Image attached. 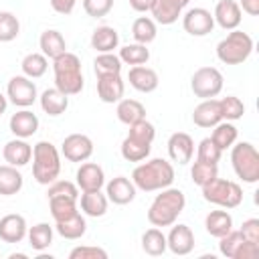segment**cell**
<instances>
[{
    "mask_svg": "<svg viewBox=\"0 0 259 259\" xmlns=\"http://www.w3.org/2000/svg\"><path fill=\"white\" fill-rule=\"evenodd\" d=\"M123 91H125V83L121 79V73L97 77V95L103 103H117L123 97Z\"/></svg>",
    "mask_w": 259,
    "mask_h": 259,
    "instance_id": "cell-15",
    "label": "cell"
},
{
    "mask_svg": "<svg viewBox=\"0 0 259 259\" xmlns=\"http://www.w3.org/2000/svg\"><path fill=\"white\" fill-rule=\"evenodd\" d=\"M223 156V150L210 140V138H204L198 142V148H196V160L200 162H210V164H217Z\"/></svg>",
    "mask_w": 259,
    "mask_h": 259,
    "instance_id": "cell-44",
    "label": "cell"
},
{
    "mask_svg": "<svg viewBox=\"0 0 259 259\" xmlns=\"http://www.w3.org/2000/svg\"><path fill=\"white\" fill-rule=\"evenodd\" d=\"M186 206V196L180 188L166 186L156 194L154 202L148 208V221L154 227H172L178 219V214Z\"/></svg>",
    "mask_w": 259,
    "mask_h": 259,
    "instance_id": "cell-2",
    "label": "cell"
},
{
    "mask_svg": "<svg viewBox=\"0 0 259 259\" xmlns=\"http://www.w3.org/2000/svg\"><path fill=\"white\" fill-rule=\"evenodd\" d=\"M49 2L57 14H71L75 4H77V0H49Z\"/></svg>",
    "mask_w": 259,
    "mask_h": 259,
    "instance_id": "cell-52",
    "label": "cell"
},
{
    "mask_svg": "<svg viewBox=\"0 0 259 259\" xmlns=\"http://www.w3.org/2000/svg\"><path fill=\"white\" fill-rule=\"evenodd\" d=\"M243 241H245V239H243L241 231H233V229H231L227 235H223V237L219 239V251H221V255L233 259L235 253H237V249H239V245H241Z\"/></svg>",
    "mask_w": 259,
    "mask_h": 259,
    "instance_id": "cell-45",
    "label": "cell"
},
{
    "mask_svg": "<svg viewBox=\"0 0 259 259\" xmlns=\"http://www.w3.org/2000/svg\"><path fill=\"white\" fill-rule=\"evenodd\" d=\"M49 208H51V214L57 221H65L69 217H73L77 210V198H71V196H51L49 198Z\"/></svg>",
    "mask_w": 259,
    "mask_h": 259,
    "instance_id": "cell-35",
    "label": "cell"
},
{
    "mask_svg": "<svg viewBox=\"0 0 259 259\" xmlns=\"http://www.w3.org/2000/svg\"><path fill=\"white\" fill-rule=\"evenodd\" d=\"M142 249H144L148 255H152V257L162 255V253L168 249V245H166V235H164L158 227L148 229V231L142 235Z\"/></svg>",
    "mask_w": 259,
    "mask_h": 259,
    "instance_id": "cell-37",
    "label": "cell"
},
{
    "mask_svg": "<svg viewBox=\"0 0 259 259\" xmlns=\"http://www.w3.org/2000/svg\"><path fill=\"white\" fill-rule=\"evenodd\" d=\"M6 105H8V99H6V97L0 93V115L6 111Z\"/></svg>",
    "mask_w": 259,
    "mask_h": 259,
    "instance_id": "cell-55",
    "label": "cell"
},
{
    "mask_svg": "<svg viewBox=\"0 0 259 259\" xmlns=\"http://www.w3.org/2000/svg\"><path fill=\"white\" fill-rule=\"evenodd\" d=\"M69 259H107V251L95 245H81L71 249Z\"/></svg>",
    "mask_w": 259,
    "mask_h": 259,
    "instance_id": "cell-48",
    "label": "cell"
},
{
    "mask_svg": "<svg viewBox=\"0 0 259 259\" xmlns=\"http://www.w3.org/2000/svg\"><path fill=\"white\" fill-rule=\"evenodd\" d=\"M121 59L113 53H99L93 61V69H95V75H117L121 73Z\"/></svg>",
    "mask_w": 259,
    "mask_h": 259,
    "instance_id": "cell-40",
    "label": "cell"
},
{
    "mask_svg": "<svg viewBox=\"0 0 259 259\" xmlns=\"http://www.w3.org/2000/svg\"><path fill=\"white\" fill-rule=\"evenodd\" d=\"M219 103H221L223 119H227V121H237L245 113V103L235 95H227V97L219 99Z\"/></svg>",
    "mask_w": 259,
    "mask_h": 259,
    "instance_id": "cell-43",
    "label": "cell"
},
{
    "mask_svg": "<svg viewBox=\"0 0 259 259\" xmlns=\"http://www.w3.org/2000/svg\"><path fill=\"white\" fill-rule=\"evenodd\" d=\"M132 182L136 188L144 192H156L166 186H172L174 182V168L164 158H152L148 162H142L132 172Z\"/></svg>",
    "mask_w": 259,
    "mask_h": 259,
    "instance_id": "cell-1",
    "label": "cell"
},
{
    "mask_svg": "<svg viewBox=\"0 0 259 259\" xmlns=\"http://www.w3.org/2000/svg\"><path fill=\"white\" fill-rule=\"evenodd\" d=\"M18 32H20L18 18L8 10H0V42L14 40L18 36Z\"/></svg>",
    "mask_w": 259,
    "mask_h": 259,
    "instance_id": "cell-42",
    "label": "cell"
},
{
    "mask_svg": "<svg viewBox=\"0 0 259 259\" xmlns=\"http://www.w3.org/2000/svg\"><path fill=\"white\" fill-rule=\"evenodd\" d=\"M38 47H40V53L47 57V59H57L59 55H63L67 51V42L63 38V34L55 28H49L40 34L38 38Z\"/></svg>",
    "mask_w": 259,
    "mask_h": 259,
    "instance_id": "cell-25",
    "label": "cell"
},
{
    "mask_svg": "<svg viewBox=\"0 0 259 259\" xmlns=\"http://www.w3.org/2000/svg\"><path fill=\"white\" fill-rule=\"evenodd\" d=\"M237 136H239V132H237V127L233 125V121L223 119V121H219V123L214 125L210 140L225 152L227 148H231V146L237 142Z\"/></svg>",
    "mask_w": 259,
    "mask_h": 259,
    "instance_id": "cell-36",
    "label": "cell"
},
{
    "mask_svg": "<svg viewBox=\"0 0 259 259\" xmlns=\"http://www.w3.org/2000/svg\"><path fill=\"white\" fill-rule=\"evenodd\" d=\"M6 97L16 107H30L38 97L36 85L26 75H14L6 85Z\"/></svg>",
    "mask_w": 259,
    "mask_h": 259,
    "instance_id": "cell-9",
    "label": "cell"
},
{
    "mask_svg": "<svg viewBox=\"0 0 259 259\" xmlns=\"http://www.w3.org/2000/svg\"><path fill=\"white\" fill-rule=\"evenodd\" d=\"M231 164L243 182L255 184L259 180V154L251 142H239L231 146Z\"/></svg>",
    "mask_w": 259,
    "mask_h": 259,
    "instance_id": "cell-6",
    "label": "cell"
},
{
    "mask_svg": "<svg viewBox=\"0 0 259 259\" xmlns=\"http://www.w3.org/2000/svg\"><path fill=\"white\" fill-rule=\"evenodd\" d=\"M127 81H130V85L136 89V91H140V93H152L156 87H158V73L154 71V69H150V67H146V65H136V67H132L130 69V73H127Z\"/></svg>",
    "mask_w": 259,
    "mask_h": 259,
    "instance_id": "cell-22",
    "label": "cell"
},
{
    "mask_svg": "<svg viewBox=\"0 0 259 259\" xmlns=\"http://www.w3.org/2000/svg\"><path fill=\"white\" fill-rule=\"evenodd\" d=\"M202 198L221 208H237L243 202V188L233 180L217 176L214 180L202 186Z\"/></svg>",
    "mask_w": 259,
    "mask_h": 259,
    "instance_id": "cell-7",
    "label": "cell"
},
{
    "mask_svg": "<svg viewBox=\"0 0 259 259\" xmlns=\"http://www.w3.org/2000/svg\"><path fill=\"white\" fill-rule=\"evenodd\" d=\"M55 229L57 233L63 237V239H69V241H75V239H81L87 231V221L83 214L75 212L73 217L65 219V221H57L55 223Z\"/></svg>",
    "mask_w": 259,
    "mask_h": 259,
    "instance_id": "cell-30",
    "label": "cell"
},
{
    "mask_svg": "<svg viewBox=\"0 0 259 259\" xmlns=\"http://www.w3.org/2000/svg\"><path fill=\"white\" fill-rule=\"evenodd\" d=\"M152 16L158 24H174L182 16V6L176 0H156L152 6Z\"/></svg>",
    "mask_w": 259,
    "mask_h": 259,
    "instance_id": "cell-26",
    "label": "cell"
},
{
    "mask_svg": "<svg viewBox=\"0 0 259 259\" xmlns=\"http://www.w3.org/2000/svg\"><path fill=\"white\" fill-rule=\"evenodd\" d=\"M61 174V154L51 142H36L32 148V176L38 184H51Z\"/></svg>",
    "mask_w": 259,
    "mask_h": 259,
    "instance_id": "cell-4",
    "label": "cell"
},
{
    "mask_svg": "<svg viewBox=\"0 0 259 259\" xmlns=\"http://www.w3.org/2000/svg\"><path fill=\"white\" fill-rule=\"evenodd\" d=\"M119 45V34L113 26H97L91 34V49H95L97 53H113V49H117Z\"/></svg>",
    "mask_w": 259,
    "mask_h": 259,
    "instance_id": "cell-24",
    "label": "cell"
},
{
    "mask_svg": "<svg viewBox=\"0 0 259 259\" xmlns=\"http://www.w3.org/2000/svg\"><path fill=\"white\" fill-rule=\"evenodd\" d=\"M127 136H132V138H136V140H140V142L152 144L154 138H156V127H154V123H150L148 119H140V121H136V123L130 125Z\"/></svg>",
    "mask_w": 259,
    "mask_h": 259,
    "instance_id": "cell-46",
    "label": "cell"
},
{
    "mask_svg": "<svg viewBox=\"0 0 259 259\" xmlns=\"http://www.w3.org/2000/svg\"><path fill=\"white\" fill-rule=\"evenodd\" d=\"M8 125H10V132L14 134V138L26 140V138H30V136L36 134V130H38V117H36L30 109L22 107L20 111L12 113Z\"/></svg>",
    "mask_w": 259,
    "mask_h": 259,
    "instance_id": "cell-21",
    "label": "cell"
},
{
    "mask_svg": "<svg viewBox=\"0 0 259 259\" xmlns=\"http://www.w3.org/2000/svg\"><path fill=\"white\" fill-rule=\"evenodd\" d=\"M190 176H192V182L202 188L204 184H208L210 180H214V178L219 176V166H217V164H210V162H200V160H196V162L192 164Z\"/></svg>",
    "mask_w": 259,
    "mask_h": 259,
    "instance_id": "cell-41",
    "label": "cell"
},
{
    "mask_svg": "<svg viewBox=\"0 0 259 259\" xmlns=\"http://www.w3.org/2000/svg\"><path fill=\"white\" fill-rule=\"evenodd\" d=\"M241 235L245 241L259 243V219H247L241 225Z\"/></svg>",
    "mask_w": 259,
    "mask_h": 259,
    "instance_id": "cell-50",
    "label": "cell"
},
{
    "mask_svg": "<svg viewBox=\"0 0 259 259\" xmlns=\"http://www.w3.org/2000/svg\"><path fill=\"white\" fill-rule=\"evenodd\" d=\"M154 4H156V0H130V6L136 12H148V10H152Z\"/></svg>",
    "mask_w": 259,
    "mask_h": 259,
    "instance_id": "cell-54",
    "label": "cell"
},
{
    "mask_svg": "<svg viewBox=\"0 0 259 259\" xmlns=\"http://www.w3.org/2000/svg\"><path fill=\"white\" fill-rule=\"evenodd\" d=\"M47 196H71V198H79V188L77 184L69 182V180H55L49 184V192Z\"/></svg>",
    "mask_w": 259,
    "mask_h": 259,
    "instance_id": "cell-47",
    "label": "cell"
},
{
    "mask_svg": "<svg viewBox=\"0 0 259 259\" xmlns=\"http://www.w3.org/2000/svg\"><path fill=\"white\" fill-rule=\"evenodd\" d=\"M107 196L101 192V190H89V192H83L81 194V210L87 214V217H103L107 212Z\"/></svg>",
    "mask_w": 259,
    "mask_h": 259,
    "instance_id": "cell-28",
    "label": "cell"
},
{
    "mask_svg": "<svg viewBox=\"0 0 259 259\" xmlns=\"http://www.w3.org/2000/svg\"><path fill=\"white\" fill-rule=\"evenodd\" d=\"M212 18L214 22L225 28V30H235L239 24H241V18H243V12L239 8V4L235 0H219L217 6H214V12H212Z\"/></svg>",
    "mask_w": 259,
    "mask_h": 259,
    "instance_id": "cell-14",
    "label": "cell"
},
{
    "mask_svg": "<svg viewBox=\"0 0 259 259\" xmlns=\"http://www.w3.org/2000/svg\"><path fill=\"white\" fill-rule=\"evenodd\" d=\"M38 99H40V107H42V111H45L47 115H53V117L65 113L67 107H69V95L61 93L57 87L45 89V91L40 93Z\"/></svg>",
    "mask_w": 259,
    "mask_h": 259,
    "instance_id": "cell-23",
    "label": "cell"
},
{
    "mask_svg": "<svg viewBox=\"0 0 259 259\" xmlns=\"http://www.w3.org/2000/svg\"><path fill=\"white\" fill-rule=\"evenodd\" d=\"M223 73L217 67H200L190 79V89L200 99H212L223 91Z\"/></svg>",
    "mask_w": 259,
    "mask_h": 259,
    "instance_id": "cell-8",
    "label": "cell"
},
{
    "mask_svg": "<svg viewBox=\"0 0 259 259\" xmlns=\"http://www.w3.org/2000/svg\"><path fill=\"white\" fill-rule=\"evenodd\" d=\"M166 245L174 255H188L194 249V233L188 225H174L166 237Z\"/></svg>",
    "mask_w": 259,
    "mask_h": 259,
    "instance_id": "cell-16",
    "label": "cell"
},
{
    "mask_svg": "<svg viewBox=\"0 0 259 259\" xmlns=\"http://www.w3.org/2000/svg\"><path fill=\"white\" fill-rule=\"evenodd\" d=\"M204 229L210 237L221 239L233 229V217L227 210H210L204 219Z\"/></svg>",
    "mask_w": 259,
    "mask_h": 259,
    "instance_id": "cell-29",
    "label": "cell"
},
{
    "mask_svg": "<svg viewBox=\"0 0 259 259\" xmlns=\"http://www.w3.org/2000/svg\"><path fill=\"white\" fill-rule=\"evenodd\" d=\"M53 73H55V87L65 95L81 93L85 79L81 71V61L75 53L65 51L57 59H53Z\"/></svg>",
    "mask_w": 259,
    "mask_h": 259,
    "instance_id": "cell-3",
    "label": "cell"
},
{
    "mask_svg": "<svg viewBox=\"0 0 259 259\" xmlns=\"http://www.w3.org/2000/svg\"><path fill=\"white\" fill-rule=\"evenodd\" d=\"M251 53H253V38L239 28L231 30L217 45V57L225 65H241L251 57Z\"/></svg>",
    "mask_w": 259,
    "mask_h": 259,
    "instance_id": "cell-5",
    "label": "cell"
},
{
    "mask_svg": "<svg viewBox=\"0 0 259 259\" xmlns=\"http://www.w3.org/2000/svg\"><path fill=\"white\" fill-rule=\"evenodd\" d=\"M28 233L26 219L22 214H6L0 219V239L4 243H20Z\"/></svg>",
    "mask_w": 259,
    "mask_h": 259,
    "instance_id": "cell-19",
    "label": "cell"
},
{
    "mask_svg": "<svg viewBox=\"0 0 259 259\" xmlns=\"http://www.w3.org/2000/svg\"><path fill=\"white\" fill-rule=\"evenodd\" d=\"M61 154L69 162H85L93 154V142L85 134H71L61 144Z\"/></svg>",
    "mask_w": 259,
    "mask_h": 259,
    "instance_id": "cell-10",
    "label": "cell"
},
{
    "mask_svg": "<svg viewBox=\"0 0 259 259\" xmlns=\"http://www.w3.org/2000/svg\"><path fill=\"white\" fill-rule=\"evenodd\" d=\"M150 150H152V144L148 142H140L132 136H125L123 142H121V156L123 160L127 162H142L150 156Z\"/></svg>",
    "mask_w": 259,
    "mask_h": 259,
    "instance_id": "cell-32",
    "label": "cell"
},
{
    "mask_svg": "<svg viewBox=\"0 0 259 259\" xmlns=\"http://www.w3.org/2000/svg\"><path fill=\"white\" fill-rule=\"evenodd\" d=\"M22 182H24V178L16 166H10V164L0 166V194L2 196L18 194L22 188Z\"/></svg>",
    "mask_w": 259,
    "mask_h": 259,
    "instance_id": "cell-31",
    "label": "cell"
},
{
    "mask_svg": "<svg viewBox=\"0 0 259 259\" xmlns=\"http://www.w3.org/2000/svg\"><path fill=\"white\" fill-rule=\"evenodd\" d=\"M176 2H178V4H180V6H182V8H184V6H186V4H188V2H190V0H176Z\"/></svg>",
    "mask_w": 259,
    "mask_h": 259,
    "instance_id": "cell-57",
    "label": "cell"
},
{
    "mask_svg": "<svg viewBox=\"0 0 259 259\" xmlns=\"http://www.w3.org/2000/svg\"><path fill=\"white\" fill-rule=\"evenodd\" d=\"M136 184L125 176H115L105 186V196L113 204H130L136 198Z\"/></svg>",
    "mask_w": 259,
    "mask_h": 259,
    "instance_id": "cell-13",
    "label": "cell"
},
{
    "mask_svg": "<svg viewBox=\"0 0 259 259\" xmlns=\"http://www.w3.org/2000/svg\"><path fill=\"white\" fill-rule=\"evenodd\" d=\"M168 154L178 164H188L194 154V140L186 132H176L168 138Z\"/></svg>",
    "mask_w": 259,
    "mask_h": 259,
    "instance_id": "cell-18",
    "label": "cell"
},
{
    "mask_svg": "<svg viewBox=\"0 0 259 259\" xmlns=\"http://www.w3.org/2000/svg\"><path fill=\"white\" fill-rule=\"evenodd\" d=\"M10 259H26V255L24 253H12Z\"/></svg>",
    "mask_w": 259,
    "mask_h": 259,
    "instance_id": "cell-56",
    "label": "cell"
},
{
    "mask_svg": "<svg viewBox=\"0 0 259 259\" xmlns=\"http://www.w3.org/2000/svg\"><path fill=\"white\" fill-rule=\"evenodd\" d=\"M77 188H81L83 192H89V190H101L103 184H105V172L99 164L95 162H85L79 166L77 174Z\"/></svg>",
    "mask_w": 259,
    "mask_h": 259,
    "instance_id": "cell-12",
    "label": "cell"
},
{
    "mask_svg": "<svg viewBox=\"0 0 259 259\" xmlns=\"http://www.w3.org/2000/svg\"><path fill=\"white\" fill-rule=\"evenodd\" d=\"M111 8H113V0H83V10L93 18L107 16Z\"/></svg>",
    "mask_w": 259,
    "mask_h": 259,
    "instance_id": "cell-49",
    "label": "cell"
},
{
    "mask_svg": "<svg viewBox=\"0 0 259 259\" xmlns=\"http://www.w3.org/2000/svg\"><path fill=\"white\" fill-rule=\"evenodd\" d=\"M28 243L34 251H45L53 243V227L49 223H36L28 229Z\"/></svg>",
    "mask_w": 259,
    "mask_h": 259,
    "instance_id": "cell-33",
    "label": "cell"
},
{
    "mask_svg": "<svg viewBox=\"0 0 259 259\" xmlns=\"http://www.w3.org/2000/svg\"><path fill=\"white\" fill-rule=\"evenodd\" d=\"M259 257V243H251V241H243L235 253L233 259H257Z\"/></svg>",
    "mask_w": 259,
    "mask_h": 259,
    "instance_id": "cell-51",
    "label": "cell"
},
{
    "mask_svg": "<svg viewBox=\"0 0 259 259\" xmlns=\"http://www.w3.org/2000/svg\"><path fill=\"white\" fill-rule=\"evenodd\" d=\"M115 113H117V119L125 125H132L140 119H146V107L138 101V99H119L117 101V107H115Z\"/></svg>",
    "mask_w": 259,
    "mask_h": 259,
    "instance_id": "cell-27",
    "label": "cell"
},
{
    "mask_svg": "<svg viewBox=\"0 0 259 259\" xmlns=\"http://www.w3.org/2000/svg\"><path fill=\"white\" fill-rule=\"evenodd\" d=\"M241 12H247L249 16H257L259 14V0H239L237 2Z\"/></svg>",
    "mask_w": 259,
    "mask_h": 259,
    "instance_id": "cell-53",
    "label": "cell"
},
{
    "mask_svg": "<svg viewBox=\"0 0 259 259\" xmlns=\"http://www.w3.org/2000/svg\"><path fill=\"white\" fill-rule=\"evenodd\" d=\"M158 34V28H156V22L154 18H148V16H140L134 20L132 24V36L136 42L140 45H150Z\"/></svg>",
    "mask_w": 259,
    "mask_h": 259,
    "instance_id": "cell-34",
    "label": "cell"
},
{
    "mask_svg": "<svg viewBox=\"0 0 259 259\" xmlns=\"http://www.w3.org/2000/svg\"><path fill=\"white\" fill-rule=\"evenodd\" d=\"M192 121L198 127H214L219 121H223L219 99H202L192 111Z\"/></svg>",
    "mask_w": 259,
    "mask_h": 259,
    "instance_id": "cell-17",
    "label": "cell"
},
{
    "mask_svg": "<svg viewBox=\"0 0 259 259\" xmlns=\"http://www.w3.org/2000/svg\"><path fill=\"white\" fill-rule=\"evenodd\" d=\"M2 156H4L6 164L20 168V166H26L30 162V158H32V146L26 140H22V138H14V140H10V142L4 144Z\"/></svg>",
    "mask_w": 259,
    "mask_h": 259,
    "instance_id": "cell-20",
    "label": "cell"
},
{
    "mask_svg": "<svg viewBox=\"0 0 259 259\" xmlns=\"http://www.w3.org/2000/svg\"><path fill=\"white\" fill-rule=\"evenodd\" d=\"M182 26L192 36H206L214 28V18L206 8L196 6L186 10V14L182 16Z\"/></svg>",
    "mask_w": 259,
    "mask_h": 259,
    "instance_id": "cell-11",
    "label": "cell"
},
{
    "mask_svg": "<svg viewBox=\"0 0 259 259\" xmlns=\"http://www.w3.org/2000/svg\"><path fill=\"white\" fill-rule=\"evenodd\" d=\"M20 69H22V73H24L26 77L38 79V77H42V75L47 73V69H49V59H47L42 53H28V55L22 59Z\"/></svg>",
    "mask_w": 259,
    "mask_h": 259,
    "instance_id": "cell-38",
    "label": "cell"
},
{
    "mask_svg": "<svg viewBox=\"0 0 259 259\" xmlns=\"http://www.w3.org/2000/svg\"><path fill=\"white\" fill-rule=\"evenodd\" d=\"M121 63L125 65H146L148 59H150V49H146V45H140V42H132V45H125L119 49V55Z\"/></svg>",
    "mask_w": 259,
    "mask_h": 259,
    "instance_id": "cell-39",
    "label": "cell"
}]
</instances>
